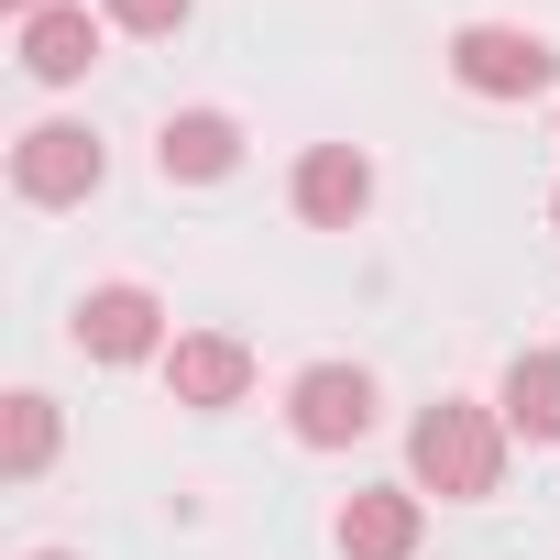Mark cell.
<instances>
[{"label": "cell", "mask_w": 560, "mask_h": 560, "mask_svg": "<svg viewBox=\"0 0 560 560\" xmlns=\"http://www.w3.org/2000/svg\"><path fill=\"white\" fill-rule=\"evenodd\" d=\"M341 560H418V538H429V494L418 483H363L352 505H341Z\"/></svg>", "instance_id": "obj_7"}, {"label": "cell", "mask_w": 560, "mask_h": 560, "mask_svg": "<svg viewBox=\"0 0 560 560\" xmlns=\"http://www.w3.org/2000/svg\"><path fill=\"white\" fill-rule=\"evenodd\" d=\"M100 176H110V154H100L89 121H34L12 143V198L23 209H78V198H100Z\"/></svg>", "instance_id": "obj_3"}, {"label": "cell", "mask_w": 560, "mask_h": 560, "mask_svg": "<svg viewBox=\"0 0 560 560\" xmlns=\"http://www.w3.org/2000/svg\"><path fill=\"white\" fill-rule=\"evenodd\" d=\"M12 45H23V67H34L45 89H78V78L100 67V12H89V0H45L34 23H12Z\"/></svg>", "instance_id": "obj_8"}, {"label": "cell", "mask_w": 560, "mask_h": 560, "mask_svg": "<svg viewBox=\"0 0 560 560\" xmlns=\"http://www.w3.org/2000/svg\"><path fill=\"white\" fill-rule=\"evenodd\" d=\"M407 483L440 494V505H483V494L505 483V418L472 407V396L418 407V429H407Z\"/></svg>", "instance_id": "obj_1"}, {"label": "cell", "mask_w": 560, "mask_h": 560, "mask_svg": "<svg viewBox=\"0 0 560 560\" xmlns=\"http://www.w3.org/2000/svg\"><path fill=\"white\" fill-rule=\"evenodd\" d=\"M451 78H462L472 100H538V89L560 78V56H549L527 23H462V34H451Z\"/></svg>", "instance_id": "obj_4"}, {"label": "cell", "mask_w": 560, "mask_h": 560, "mask_svg": "<svg viewBox=\"0 0 560 560\" xmlns=\"http://www.w3.org/2000/svg\"><path fill=\"white\" fill-rule=\"evenodd\" d=\"M0 12H12V23H34V12H45V0H0Z\"/></svg>", "instance_id": "obj_14"}, {"label": "cell", "mask_w": 560, "mask_h": 560, "mask_svg": "<svg viewBox=\"0 0 560 560\" xmlns=\"http://www.w3.org/2000/svg\"><path fill=\"white\" fill-rule=\"evenodd\" d=\"M549 220H560V198H549Z\"/></svg>", "instance_id": "obj_16"}, {"label": "cell", "mask_w": 560, "mask_h": 560, "mask_svg": "<svg viewBox=\"0 0 560 560\" xmlns=\"http://www.w3.org/2000/svg\"><path fill=\"white\" fill-rule=\"evenodd\" d=\"M67 341H78L89 363H165V352H176L165 298H154V287H132V275H110V287H89V298H78Z\"/></svg>", "instance_id": "obj_2"}, {"label": "cell", "mask_w": 560, "mask_h": 560, "mask_svg": "<svg viewBox=\"0 0 560 560\" xmlns=\"http://www.w3.org/2000/svg\"><path fill=\"white\" fill-rule=\"evenodd\" d=\"M154 165H165V187H220L242 165V121L231 110H176L154 132Z\"/></svg>", "instance_id": "obj_10"}, {"label": "cell", "mask_w": 560, "mask_h": 560, "mask_svg": "<svg viewBox=\"0 0 560 560\" xmlns=\"http://www.w3.org/2000/svg\"><path fill=\"white\" fill-rule=\"evenodd\" d=\"M494 418H505V440L549 451V440H560V352H516L505 385H494Z\"/></svg>", "instance_id": "obj_11"}, {"label": "cell", "mask_w": 560, "mask_h": 560, "mask_svg": "<svg viewBox=\"0 0 560 560\" xmlns=\"http://www.w3.org/2000/svg\"><path fill=\"white\" fill-rule=\"evenodd\" d=\"M100 12H110L121 34H176V23L198 12V0H100Z\"/></svg>", "instance_id": "obj_13"}, {"label": "cell", "mask_w": 560, "mask_h": 560, "mask_svg": "<svg viewBox=\"0 0 560 560\" xmlns=\"http://www.w3.org/2000/svg\"><path fill=\"white\" fill-rule=\"evenodd\" d=\"M165 385H176V407H242V396H253V352H242L231 330H176Z\"/></svg>", "instance_id": "obj_9"}, {"label": "cell", "mask_w": 560, "mask_h": 560, "mask_svg": "<svg viewBox=\"0 0 560 560\" xmlns=\"http://www.w3.org/2000/svg\"><path fill=\"white\" fill-rule=\"evenodd\" d=\"M34 560H78V549H34Z\"/></svg>", "instance_id": "obj_15"}, {"label": "cell", "mask_w": 560, "mask_h": 560, "mask_svg": "<svg viewBox=\"0 0 560 560\" xmlns=\"http://www.w3.org/2000/svg\"><path fill=\"white\" fill-rule=\"evenodd\" d=\"M45 462H56V396L23 385V396H12V483H34Z\"/></svg>", "instance_id": "obj_12"}, {"label": "cell", "mask_w": 560, "mask_h": 560, "mask_svg": "<svg viewBox=\"0 0 560 560\" xmlns=\"http://www.w3.org/2000/svg\"><path fill=\"white\" fill-rule=\"evenodd\" d=\"M287 198H298L308 231H352V220L374 209V154H363V143H308L298 176H287Z\"/></svg>", "instance_id": "obj_6"}, {"label": "cell", "mask_w": 560, "mask_h": 560, "mask_svg": "<svg viewBox=\"0 0 560 560\" xmlns=\"http://www.w3.org/2000/svg\"><path fill=\"white\" fill-rule=\"evenodd\" d=\"M287 429H298V451H352L374 429V374L363 363H308L287 385Z\"/></svg>", "instance_id": "obj_5"}]
</instances>
